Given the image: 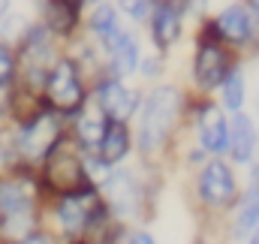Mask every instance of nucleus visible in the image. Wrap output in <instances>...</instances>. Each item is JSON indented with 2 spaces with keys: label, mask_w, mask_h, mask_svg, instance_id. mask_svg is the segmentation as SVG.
<instances>
[{
  "label": "nucleus",
  "mask_w": 259,
  "mask_h": 244,
  "mask_svg": "<svg viewBox=\"0 0 259 244\" xmlns=\"http://www.w3.org/2000/svg\"><path fill=\"white\" fill-rule=\"evenodd\" d=\"M46 21L52 33H69L75 27V3L72 0H49Z\"/></svg>",
  "instance_id": "nucleus-17"
},
{
  "label": "nucleus",
  "mask_w": 259,
  "mask_h": 244,
  "mask_svg": "<svg viewBox=\"0 0 259 244\" xmlns=\"http://www.w3.org/2000/svg\"><path fill=\"white\" fill-rule=\"evenodd\" d=\"M157 72H160V61H154V58L145 61V75H157Z\"/></svg>",
  "instance_id": "nucleus-27"
},
{
  "label": "nucleus",
  "mask_w": 259,
  "mask_h": 244,
  "mask_svg": "<svg viewBox=\"0 0 259 244\" xmlns=\"http://www.w3.org/2000/svg\"><path fill=\"white\" fill-rule=\"evenodd\" d=\"M130 151V136H127V127L118 121H112L106 127L103 139H100V160L109 166V163H118L124 154Z\"/></svg>",
  "instance_id": "nucleus-15"
},
{
  "label": "nucleus",
  "mask_w": 259,
  "mask_h": 244,
  "mask_svg": "<svg viewBox=\"0 0 259 244\" xmlns=\"http://www.w3.org/2000/svg\"><path fill=\"white\" fill-rule=\"evenodd\" d=\"M250 18H247V12H244V6H226L220 15H217V21H214V30L223 36V39H229V43H244V39H250Z\"/></svg>",
  "instance_id": "nucleus-12"
},
{
  "label": "nucleus",
  "mask_w": 259,
  "mask_h": 244,
  "mask_svg": "<svg viewBox=\"0 0 259 244\" xmlns=\"http://www.w3.org/2000/svg\"><path fill=\"white\" fill-rule=\"evenodd\" d=\"M118 3H121V9L127 12L130 18H136V21L148 18V12H151V0H118Z\"/></svg>",
  "instance_id": "nucleus-23"
},
{
  "label": "nucleus",
  "mask_w": 259,
  "mask_h": 244,
  "mask_svg": "<svg viewBox=\"0 0 259 244\" xmlns=\"http://www.w3.org/2000/svg\"><path fill=\"white\" fill-rule=\"evenodd\" d=\"M259 223V166H253L250 172V187L244 193V202H241V214H238V229L247 232L250 226Z\"/></svg>",
  "instance_id": "nucleus-19"
},
{
  "label": "nucleus",
  "mask_w": 259,
  "mask_h": 244,
  "mask_svg": "<svg viewBox=\"0 0 259 244\" xmlns=\"http://www.w3.org/2000/svg\"><path fill=\"white\" fill-rule=\"evenodd\" d=\"M58 139H61V124H58V118L49 115V112H42L33 121H27V127L21 130L18 151L24 157H30V160H39V157H46L58 145Z\"/></svg>",
  "instance_id": "nucleus-4"
},
{
  "label": "nucleus",
  "mask_w": 259,
  "mask_h": 244,
  "mask_svg": "<svg viewBox=\"0 0 259 244\" xmlns=\"http://www.w3.org/2000/svg\"><path fill=\"white\" fill-rule=\"evenodd\" d=\"M241 103H244V78H241L238 69H232V72L223 78V106L232 109V112H238Z\"/></svg>",
  "instance_id": "nucleus-21"
},
{
  "label": "nucleus",
  "mask_w": 259,
  "mask_h": 244,
  "mask_svg": "<svg viewBox=\"0 0 259 244\" xmlns=\"http://www.w3.org/2000/svg\"><path fill=\"white\" fill-rule=\"evenodd\" d=\"M46 178L64 196L66 193H78V190H84V181H88L84 160H78L75 151H69V148H52V157H49V166H46Z\"/></svg>",
  "instance_id": "nucleus-3"
},
{
  "label": "nucleus",
  "mask_w": 259,
  "mask_h": 244,
  "mask_svg": "<svg viewBox=\"0 0 259 244\" xmlns=\"http://www.w3.org/2000/svg\"><path fill=\"white\" fill-rule=\"evenodd\" d=\"M91 30L109 46L118 33H121V24H118V15H115V9L112 6H100L94 15H91Z\"/></svg>",
  "instance_id": "nucleus-20"
},
{
  "label": "nucleus",
  "mask_w": 259,
  "mask_h": 244,
  "mask_svg": "<svg viewBox=\"0 0 259 244\" xmlns=\"http://www.w3.org/2000/svg\"><path fill=\"white\" fill-rule=\"evenodd\" d=\"M24 30H30V27H27V18H24V15H9V18L3 21V33H6L9 39L21 36Z\"/></svg>",
  "instance_id": "nucleus-25"
},
{
  "label": "nucleus",
  "mask_w": 259,
  "mask_h": 244,
  "mask_svg": "<svg viewBox=\"0 0 259 244\" xmlns=\"http://www.w3.org/2000/svg\"><path fill=\"white\" fill-rule=\"evenodd\" d=\"M12 72H15V58H12V52L0 43V88H3L6 82H12Z\"/></svg>",
  "instance_id": "nucleus-24"
},
{
  "label": "nucleus",
  "mask_w": 259,
  "mask_h": 244,
  "mask_svg": "<svg viewBox=\"0 0 259 244\" xmlns=\"http://www.w3.org/2000/svg\"><path fill=\"white\" fill-rule=\"evenodd\" d=\"M250 9L256 12V18H259V0H250Z\"/></svg>",
  "instance_id": "nucleus-32"
},
{
  "label": "nucleus",
  "mask_w": 259,
  "mask_h": 244,
  "mask_svg": "<svg viewBox=\"0 0 259 244\" xmlns=\"http://www.w3.org/2000/svg\"><path fill=\"white\" fill-rule=\"evenodd\" d=\"M6 9H9V0H0V18L6 15Z\"/></svg>",
  "instance_id": "nucleus-30"
},
{
  "label": "nucleus",
  "mask_w": 259,
  "mask_h": 244,
  "mask_svg": "<svg viewBox=\"0 0 259 244\" xmlns=\"http://www.w3.org/2000/svg\"><path fill=\"white\" fill-rule=\"evenodd\" d=\"M130 244H154V238H148V235H133Z\"/></svg>",
  "instance_id": "nucleus-28"
},
{
  "label": "nucleus",
  "mask_w": 259,
  "mask_h": 244,
  "mask_svg": "<svg viewBox=\"0 0 259 244\" xmlns=\"http://www.w3.org/2000/svg\"><path fill=\"white\" fill-rule=\"evenodd\" d=\"M190 6H196V9H205V6H208V0H190Z\"/></svg>",
  "instance_id": "nucleus-29"
},
{
  "label": "nucleus",
  "mask_w": 259,
  "mask_h": 244,
  "mask_svg": "<svg viewBox=\"0 0 259 244\" xmlns=\"http://www.w3.org/2000/svg\"><path fill=\"white\" fill-rule=\"evenodd\" d=\"M199 193L208 205H229L235 199V178H232L229 166L220 160L208 163L199 178Z\"/></svg>",
  "instance_id": "nucleus-6"
},
{
  "label": "nucleus",
  "mask_w": 259,
  "mask_h": 244,
  "mask_svg": "<svg viewBox=\"0 0 259 244\" xmlns=\"http://www.w3.org/2000/svg\"><path fill=\"white\" fill-rule=\"evenodd\" d=\"M106 49H109V63H112L115 75H130L139 66V43H136V36L121 30Z\"/></svg>",
  "instance_id": "nucleus-11"
},
{
  "label": "nucleus",
  "mask_w": 259,
  "mask_h": 244,
  "mask_svg": "<svg viewBox=\"0 0 259 244\" xmlns=\"http://www.w3.org/2000/svg\"><path fill=\"white\" fill-rule=\"evenodd\" d=\"M106 202L121 214V217H130L136 214L139 208V184L130 172H115L106 178Z\"/></svg>",
  "instance_id": "nucleus-9"
},
{
  "label": "nucleus",
  "mask_w": 259,
  "mask_h": 244,
  "mask_svg": "<svg viewBox=\"0 0 259 244\" xmlns=\"http://www.w3.org/2000/svg\"><path fill=\"white\" fill-rule=\"evenodd\" d=\"M97 106L112 121L124 124L136 112V94L127 91L118 78H109V82H100V88H97Z\"/></svg>",
  "instance_id": "nucleus-7"
},
{
  "label": "nucleus",
  "mask_w": 259,
  "mask_h": 244,
  "mask_svg": "<svg viewBox=\"0 0 259 244\" xmlns=\"http://www.w3.org/2000/svg\"><path fill=\"white\" fill-rule=\"evenodd\" d=\"M75 3H97V0H75Z\"/></svg>",
  "instance_id": "nucleus-34"
},
{
  "label": "nucleus",
  "mask_w": 259,
  "mask_h": 244,
  "mask_svg": "<svg viewBox=\"0 0 259 244\" xmlns=\"http://www.w3.org/2000/svg\"><path fill=\"white\" fill-rule=\"evenodd\" d=\"M193 72H196V82L205 91L223 85V78H226V55H223V49L217 43H199Z\"/></svg>",
  "instance_id": "nucleus-8"
},
{
  "label": "nucleus",
  "mask_w": 259,
  "mask_h": 244,
  "mask_svg": "<svg viewBox=\"0 0 259 244\" xmlns=\"http://www.w3.org/2000/svg\"><path fill=\"white\" fill-rule=\"evenodd\" d=\"M181 33V15L169 3H157L154 18H151V36L160 49H169Z\"/></svg>",
  "instance_id": "nucleus-13"
},
{
  "label": "nucleus",
  "mask_w": 259,
  "mask_h": 244,
  "mask_svg": "<svg viewBox=\"0 0 259 244\" xmlns=\"http://www.w3.org/2000/svg\"><path fill=\"white\" fill-rule=\"evenodd\" d=\"M199 142L211 154H220V151L229 148V127H226V118L220 115L217 106H202V112H199Z\"/></svg>",
  "instance_id": "nucleus-10"
},
{
  "label": "nucleus",
  "mask_w": 259,
  "mask_h": 244,
  "mask_svg": "<svg viewBox=\"0 0 259 244\" xmlns=\"http://www.w3.org/2000/svg\"><path fill=\"white\" fill-rule=\"evenodd\" d=\"M30 226H33V214H30V208L3 217V232H6L9 238H27V235H30Z\"/></svg>",
  "instance_id": "nucleus-22"
},
{
  "label": "nucleus",
  "mask_w": 259,
  "mask_h": 244,
  "mask_svg": "<svg viewBox=\"0 0 259 244\" xmlns=\"http://www.w3.org/2000/svg\"><path fill=\"white\" fill-rule=\"evenodd\" d=\"M250 244H259V226H256V232H253V238H250Z\"/></svg>",
  "instance_id": "nucleus-33"
},
{
  "label": "nucleus",
  "mask_w": 259,
  "mask_h": 244,
  "mask_svg": "<svg viewBox=\"0 0 259 244\" xmlns=\"http://www.w3.org/2000/svg\"><path fill=\"white\" fill-rule=\"evenodd\" d=\"M15 244H52V241H49V235H39V232L33 235V232H30L27 238H21V241H15Z\"/></svg>",
  "instance_id": "nucleus-26"
},
{
  "label": "nucleus",
  "mask_w": 259,
  "mask_h": 244,
  "mask_svg": "<svg viewBox=\"0 0 259 244\" xmlns=\"http://www.w3.org/2000/svg\"><path fill=\"white\" fill-rule=\"evenodd\" d=\"M46 94H49V103L58 112H75L84 103L78 69H75V63L69 61V58H61V61L52 63V69L46 75Z\"/></svg>",
  "instance_id": "nucleus-2"
},
{
  "label": "nucleus",
  "mask_w": 259,
  "mask_h": 244,
  "mask_svg": "<svg viewBox=\"0 0 259 244\" xmlns=\"http://www.w3.org/2000/svg\"><path fill=\"white\" fill-rule=\"evenodd\" d=\"M253 148H256V133H253V124L244 115H235V121L229 127V151L238 163H247L253 157Z\"/></svg>",
  "instance_id": "nucleus-14"
},
{
  "label": "nucleus",
  "mask_w": 259,
  "mask_h": 244,
  "mask_svg": "<svg viewBox=\"0 0 259 244\" xmlns=\"http://www.w3.org/2000/svg\"><path fill=\"white\" fill-rule=\"evenodd\" d=\"M250 36L256 39V46H259V24H256V27H250Z\"/></svg>",
  "instance_id": "nucleus-31"
},
{
  "label": "nucleus",
  "mask_w": 259,
  "mask_h": 244,
  "mask_svg": "<svg viewBox=\"0 0 259 244\" xmlns=\"http://www.w3.org/2000/svg\"><path fill=\"white\" fill-rule=\"evenodd\" d=\"M30 208V190L21 181H0V214H18Z\"/></svg>",
  "instance_id": "nucleus-16"
},
{
  "label": "nucleus",
  "mask_w": 259,
  "mask_h": 244,
  "mask_svg": "<svg viewBox=\"0 0 259 244\" xmlns=\"http://www.w3.org/2000/svg\"><path fill=\"white\" fill-rule=\"evenodd\" d=\"M106 127H109V124H106V115L100 112V106H88V109L81 112V118H78V139H81L84 145H100Z\"/></svg>",
  "instance_id": "nucleus-18"
},
{
  "label": "nucleus",
  "mask_w": 259,
  "mask_h": 244,
  "mask_svg": "<svg viewBox=\"0 0 259 244\" xmlns=\"http://www.w3.org/2000/svg\"><path fill=\"white\" fill-rule=\"evenodd\" d=\"M181 109V97L175 88H157L148 103H145V115L139 127V139H142V151H154L166 142V136L172 133L175 118Z\"/></svg>",
  "instance_id": "nucleus-1"
},
{
  "label": "nucleus",
  "mask_w": 259,
  "mask_h": 244,
  "mask_svg": "<svg viewBox=\"0 0 259 244\" xmlns=\"http://www.w3.org/2000/svg\"><path fill=\"white\" fill-rule=\"evenodd\" d=\"M100 199L94 190H78V193H66L58 205V220L64 223L66 232H81L91 226V220L100 217Z\"/></svg>",
  "instance_id": "nucleus-5"
}]
</instances>
